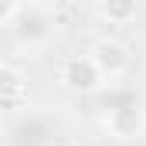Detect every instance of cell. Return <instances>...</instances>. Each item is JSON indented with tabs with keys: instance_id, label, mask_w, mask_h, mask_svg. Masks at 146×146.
I'll return each mask as SVG.
<instances>
[{
	"instance_id": "7a4b0ae2",
	"label": "cell",
	"mask_w": 146,
	"mask_h": 146,
	"mask_svg": "<svg viewBox=\"0 0 146 146\" xmlns=\"http://www.w3.org/2000/svg\"><path fill=\"white\" fill-rule=\"evenodd\" d=\"M106 129L115 139H136V136H143V129H146V112L139 106H115L106 115Z\"/></svg>"
},
{
	"instance_id": "8992f818",
	"label": "cell",
	"mask_w": 146,
	"mask_h": 146,
	"mask_svg": "<svg viewBox=\"0 0 146 146\" xmlns=\"http://www.w3.org/2000/svg\"><path fill=\"white\" fill-rule=\"evenodd\" d=\"M24 7H27L24 0H0V24H14Z\"/></svg>"
},
{
	"instance_id": "277c9868",
	"label": "cell",
	"mask_w": 146,
	"mask_h": 146,
	"mask_svg": "<svg viewBox=\"0 0 146 146\" xmlns=\"http://www.w3.org/2000/svg\"><path fill=\"white\" fill-rule=\"evenodd\" d=\"M99 10L109 24H129L136 17V0H102Z\"/></svg>"
},
{
	"instance_id": "6da1fadb",
	"label": "cell",
	"mask_w": 146,
	"mask_h": 146,
	"mask_svg": "<svg viewBox=\"0 0 146 146\" xmlns=\"http://www.w3.org/2000/svg\"><path fill=\"white\" fill-rule=\"evenodd\" d=\"M102 82H109L106 72L99 68L95 54H72L61 65V85L72 92H95Z\"/></svg>"
},
{
	"instance_id": "5b68a950",
	"label": "cell",
	"mask_w": 146,
	"mask_h": 146,
	"mask_svg": "<svg viewBox=\"0 0 146 146\" xmlns=\"http://www.w3.org/2000/svg\"><path fill=\"white\" fill-rule=\"evenodd\" d=\"M17 92H21V75L14 68V61L3 65V99H7V109L17 106Z\"/></svg>"
},
{
	"instance_id": "3957f363",
	"label": "cell",
	"mask_w": 146,
	"mask_h": 146,
	"mask_svg": "<svg viewBox=\"0 0 146 146\" xmlns=\"http://www.w3.org/2000/svg\"><path fill=\"white\" fill-rule=\"evenodd\" d=\"M95 61H99V68L106 72V78H122V75L129 72V48L122 44V41H112V37H106V41H99L95 44Z\"/></svg>"
}]
</instances>
